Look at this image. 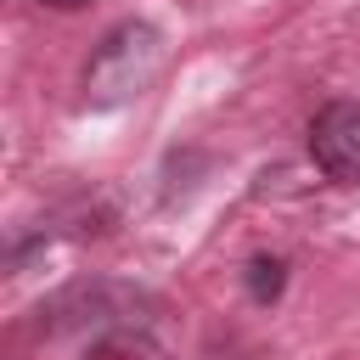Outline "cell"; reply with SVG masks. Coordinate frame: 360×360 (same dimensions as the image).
<instances>
[{
  "instance_id": "obj_1",
  "label": "cell",
  "mask_w": 360,
  "mask_h": 360,
  "mask_svg": "<svg viewBox=\"0 0 360 360\" xmlns=\"http://www.w3.org/2000/svg\"><path fill=\"white\" fill-rule=\"evenodd\" d=\"M158 68H163V34H158L152 22H118V28L96 45V56H90V68H84V96H90L96 107L135 101V96L158 79Z\"/></svg>"
},
{
  "instance_id": "obj_2",
  "label": "cell",
  "mask_w": 360,
  "mask_h": 360,
  "mask_svg": "<svg viewBox=\"0 0 360 360\" xmlns=\"http://www.w3.org/2000/svg\"><path fill=\"white\" fill-rule=\"evenodd\" d=\"M309 158L326 180H360V101H326L309 124Z\"/></svg>"
},
{
  "instance_id": "obj_3",
  "label": "cell",
  "mask_w": 360,
  "mask_h": 360,
  "mask_svg": "<svg viewBox=\"0 0 360 360\" xmlns=\"http://www.w3.org/2000/svg\"><path fill=\"white\" fill-rule=\"evenodd\" d=\"M248 287H253V298H276L281 292V259H253L248 264Z\"/></svg>"
},
{
  "instance_id": "obj_4",
  "label": "cell",
  "mask_w": 360,
  "mask_h": 360,
  "mask_svg": "<svg viewBox=\"0 0 360 360\" xmlns=\"http://www.w3.org/2000/svg\"><path fill=\"white\" fill-rule=\"evenodd\" d=\"M39 6H56V11H79V6H90V0H39Z\"/></svg>"
}]
</instances>
